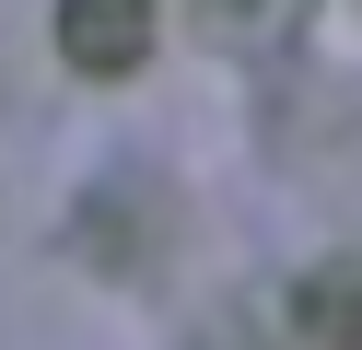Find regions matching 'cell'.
Returning <instances> with one entry per match:
<instances>
[{
  "instance_id": "1",
  "label": "cell",
  "mask_w": 362,
  "mask_h": 350,
  "mask_svg": "<svg viewBox=\"0 0 362 350\" xmlns=\"http://www.w3.org/2000/svg\"><path fill=\"white\" fill-rule=\"evenodd\" d=\"M141 47V0H71V59H129Z\"/></svg>"
}]
</instances>
